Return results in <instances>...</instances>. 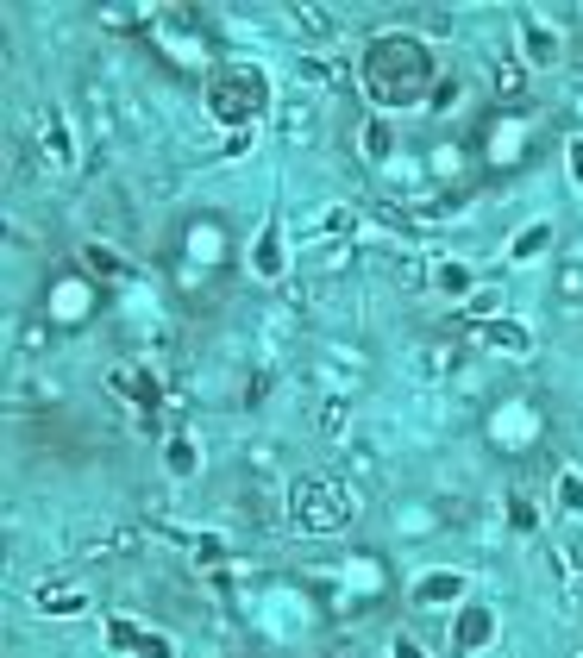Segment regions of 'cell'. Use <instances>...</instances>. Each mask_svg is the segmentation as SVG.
<instances>
[{
  "instance_id": "1",
  "label": "cell",
  "mask_w": 583,
  "mask_h": 658,
  "mask_svg": "<svg viewBox=\"0 0 583 658\" xmlns=\"http://www.w3.org/2000/svg\"><path fill=\"white\" fill-rule=\"evenodd\" d=\"M439 76V63L427 51V38L414 32H377L358 57V82L370 94V107H414L427 101V88Z\"/></svg>"
},
{
  "instance_id": "2",
  "label": "cell",
  "mask_w": 583,
  "mask_h": 658,
  "mask_svg": "<svg viewBox=\"0 0 583 658\" xmlns=\"http://www.w3.org/2000/svg\"><path fill=\"white\" fill-rule=\"evenodd\" d=\"M270 107V76L258 63H245V57H226L214 76H207V113H214L220 126L232 132H245L258 113Z\"/></svg>"
},
{
  "instance_id": "3",
  "label": "cell",
  "mask_w": 583,
  "mask_h": 658,
  "mask_svg": "<svg viewBox=\"0 0 583 658\" xmlns=\"http://www.w3.org/2000/svg\"><path fill=\"white\" fill-rule=\"evenodd\" d=\"M289 521L301 533H345L358 521V496L339 477H301L289 496Z\"/></svg>"
},
{
  "instance_id": "4",
  "label": "cell",
  "mask_w": 583,
  "mask_h": 658,
  "mask_svg": "<svg viewBox=\"0 0 583 658\" xmlns=\"http://www.w3.org/2000/svg\"><path fill=\"white\" fill-rule=\"evenodd\" d=\"M458 333H464V320H452L446 333H433V339L414 345V376H421V383H439V376H452V370H458V358H464Z\"/></svg>"
},
{
  "instance_id": "5",
  "label": "cell",
  "mask_w": 583,
  "mask_h": 658,
  "mask_svg": "<svg viewBox=\"0 0 583 658\" xmlns=\"http://www.w3.org/2000/svg\"><path fill=\"white\" fill-rule=\"evenodd\" d=\"M82 113H88V126H95V163H101L107 138L120 132V101H113V88H107L101 76H88V82H82Z\"/></svg>"
},
{
  "instance_id": "6",
  "label": "cell",
  "mask_w": 583,
  "mask_h": 658,
  "mask_svg": "<svg viewBox=\"0 0 583 658\" xmlns=\"http://www.w3.org/2000/svg\"><path fill=\"white\" fill-rule=\"evenodd\" d=\"M239 521H245L251 533H276V527L289 521L283 502H276V483H258V477H251V483L239 489Z\"/></svg>"
},
{
  "instance_id": "7",
  "label": "cell",
  "mask_w": 583,
  "mask_h": 658,
  "mask_svg": "<svg viewBox=\"0 0 583 658\" xmlns=\"http://www.w3.org/2000/svg\"><path fill=\"white\" fill-rule=\"evenodd\" d=\"M113 383V395H132L138 402V420H145V433H157V408H163V383L151 370H113L107 376Z\"/></svg>"
},
{
  "instance_id": "8",
  "label": "cell",
  "mask_w": 583,
  "mask_h": 658,
  "mask_svg": "<svg viewBox=\"0 0 583 658\" xmlns=\"http://www.w3.org/2000/svg\"><path fill=\"white\" fill-rule=\"evenodd\" d=\"M521 44H527V63H540V69H552L558 57H565V32H558L552 19H540V13H521Z\"/></svg>"
},
{
  "instance_id": "9",
  "label": "cell",
  "mask_w": 583,
  "mask_h": 658,
  "mask_svg": "<svg viewBox=\"0 0 583 658\" xmlns=\"http://www.w3.org/2000/svg\"><path fill=\"white\" fill-rule=\"evenodd\" d=\"M38 138H44V157L76 170V132H69V113L63 107H38Z\"/></svg>"
},
{
  "instance_id": "10",
  "label": "cell",
  "mask_w": 583,
  "mask_h": 658,
  "mask_svg": "<svg viewBox=\"0 0 583 658\" xmlns=\"http://www.w3.org/2000/svg\"><path fill=\"white\" fill-rule=\"evenodd\" d=\"M32 602H38V615L63 621V615H82V608H88V590H76V583H38Z\"/></svg>"
},
{
  "instance_id": "11",
  "label": "cell",
  "mask_w": 583,
  "mask_h": 658,
  "mask_svg": "<svg viewBox=\"0 0 583 658\" xmlns=\"http://www.w3.org/2000/svg\"><path fill=\"white\" fill-rule=\"evenodd\" d=\"M251 270L270 276V282H276V276H289V245H283V226H276V220L264 226V239L251 245Z\"/></svg>"
},
{
  "instance_id": "12",
  "label": "cell",
  "mask_w": 583,
  "mask_h": 658,
  "mask_svg": "<svg viewBox=\"0 0 583 658\" xmlns=\"http://www.w3.org/2000/svg\"><path fill=\"white\" fill-rule=\"evenodd\" d=\"M276 120H283V138H289V145H314V126H320L314 101H301V94H295V101L276 107Z\"/></svg>"
},
{
  "instance_id": "13",
  "label": "cell",
  "mask_w": 583,
  "mask_h": 658,
  "mask_svg": "<svg viewBox=\"0 0 583 658\" xmlns=\"http://www.w3.org/2000/svg\"><path fill=\"white\" fill-rule=\"evenodd\" d=\"M163 470H170L176 483H189L195 470H201V445L189 433H170V439H163Z\"/></svg>"
},
{
  "instance_id": "14",
  "label": "cell",
  "mask_w": 583,
  "mask_h": 658,
  "mask_svg": "<svg viewBox=\"0 0 583 658\" xmlns=\"http://www.w3.org/2000/svg\"><path fill=\"white\" fill-rule=\"evenodd\" d=\"M439 602H464V577L458 571H433L414 583V608H439Z\"/></svg>"
},
{
  "instance_id": "15",
  "label": "cell",
  "mask_w": 583,
  "mask_h": 658,
  "mask_svg": "<svg viewBox=\"0 0 583 658\" xmlns=\"http://www.w3.org/2000/svg\"><path fill=\"white\" fill-rule=\"evenodd\" d=\"M489 640H496V615H489L483 602L458 608V646H464V652H477V646H489Z\"/></svg>"
},
{
  "instance_id": "16",
  "label": "cell",
  "mask_w": 583,
  "mask_h": 658,
  "mask_svg": "<svg viewBox=\"0 0 583 658\" xmlns=\"http://www.w3.org/2000/svg\"><path fill=\"white\" fill-rule=\"evenodd\" d=\"M289 26H295V32H308V38H320V44H333V38H339V19L326 13V7H289Z\"/></svg>"
},
{
  "instance_id": "17",
  "label": "cell",
  "mask_w": 583,
  "mask_h": 658,
  "mask_svg": "<svg viewBox=\"0 0 583 658\" xmlns=\"http://www.w3.org/2000/svg\"><path fill=\"white\" fill-rule=\"evenodd\" d=\"M82 264H88V270H95V276H107V282H120V276L132 270V264H126V257H120V251H113V245H107V239H88V245H82Z\"/></svg>"
},
{
  "instance_id": "18",
  "label": "cell",
  "mask_w": 583,
  "mask_h": 658,
  "mask_svg": "<svg viewBox=\"0 0 583 658\" xmlns=\"http://www.w3.org/2000/svg\"><path fill=\"white\" fill-rule=\"evenodd\" d=\"M477 339L483 345H502V351H533V333H527V326H515V320H483Z\"/></svg>"
},
{
  "instance_id": "19",
  "label": "cell",
  "mask_w": 583,
  "mask_h": 658,
  "mask_svg": "<svg viewBox=\"0 0 583 658\" xmlns=\"http://www.w3.org/2000/svg\"><path fill=\"white\" fill-rule=\"evenodd\" d=\"M314 427H320L326 439H339L345 427H352V402H345V395H320V408H314Z\"/></svg>"
},
{
  "instance_id": "20",
  "label": "cell",
  "mask_w": 583,
  "mask_h": 658,
  "mask_svg": "<svg viewBox=\"0 0 583 658\" xmlns=\"http://www.w3.org/2000/svg\"><path fill=\"white\" fill-rule=\"evenodd\" d=\"M552 295H558V308H583V257H565V264H558Z\"/></svg>"
},
{
  "instance_id": "21",
  "label": "cell",
  "mask_w": 583,
  "mask_h": 658,
  "mask_svg": "<svg viewBox=\"0 0 583 658\" xmlns=\"http://www.w3.org/2000/svg\"><path fill=\"white\" fill-rule=\"evenodd\" d=\"M502 508H508V527H515V533H533V527H540V502H533L527 489H508Z\"/></svg>"
},
{
  "instance_id": "22",
  "label": "cell",
  "mask_w": 583,
  "mask_h": 658,
  "mask_svg": "<svg viewBox=\"0 0 583 658\" xmlns=\"http://www.w3.org/2000/svg\"><path fill=\"white\" fill-rule=\"evenodd\" d=\"M301 76H308V82H326V88H345V82H352V69H345L339 57H301Z\"/></svg>"
},
{
  "instance_id": "23",
  "label": "cell",
  "mask_w": 583,
  "mask_h": 658,
  "mask_svg": "<svg viewBox=\"0 0 583 658\" xmlns=\"http://www.w3.org/2000/svg\"><path fill=\"white\" fill-rule=\"evenodd\" d=\"M245 464H251V477H258V483H270V470L283 464V445H270V439H251V445H245Z\"/></svg>"
},
{
  "instance_id": "24",
  "label": "cell",
  "mask_w": 583,
  "mask_h": 658,
  "mask_svg": "<svg viewBox=\"0 0 583 658\" xmlns=\"http://www.w3.org/2000/svg\"><path fill=\"white\" fill-rule=\"evenodd\" d=\"M502 314V289H471V301H464V326H483Z\"/></svg>"
},
{
  "instance_id": "25",
  "label": "cell",
  "mask_w": 583,
  "mask_h": 658,
  "mask_svg": "<svg viewBox=\"0 0 583 658\" xmlns=\"http://www.w3.org/2000/svg\"><path fill=\"white\" fill-rule=\"evenodd\" d=\"M558 514L583 521V477H577V470H558Z\"/></svg>"
},
{
  "instance_id": "26",
  "label": "cell",
  "mask_w": 583,
  "mask_h": 658,
  "mask_svg": "<svg viewBox=\"0 0 583 658\" xmlns=\"http://www.w3.org/2000/svg\"><path fill=\"white\" fill-rule=\"evenodd\" d=\"M358 138H364V157H370V163H383V157L395 151V132H389L383 120H364V132H358Z\"/></svg>"
},
{
  "instance_id": "27",
  "label": "cell",
  "mask_w": 583,
  "mask_h": 658,
  "mask_svg": "<svg viewBox=\"0 0 583 658\" xmlns=\"http://www.w3.org/2000/svg\"><path fill=\"white\" fill-rule=\"evenodd\" d=\"M195 564H201V571H220V564H226V539L220 533H195Z\"/></svg>"
},
{
  "instance_id": "28",
  "label": "cell",
  "mask_w": 583,
  "mask_h": 658,
  "mask_svg": "<svg viewBox=\"0 0 583 658\" xmlns=\"http://www.w3.org/2000/svg\"><path fill=\"white\" fill-rule=\"evenodd\" d=\"M546 239H552V226H527L515 245H508V257H515V264H527L533 251H546Z\"/></svg>"
},
{
  "instance_id": "29",
  "label": "cell",
  "mask_w": 583,
  "mask_h": 658,
  "mask_svg": "<svg viewBox=\"0 0 583 658\" xmlns=\"http://www.w3.org/2000/svg\"><path fill=\"white\" fill-rule=\"evenodd\" d=\"M138 658H176V646L163 640V633H138V646H132Z\"/></svg>"
},
{
  "instance_id": "30",
  "label": "cell",
  "mask_w": 583,
  "mask_h": 658,
  "mask_svg": "<svg viewBox=\"0 0 583 658\" xmlns=\"http://www.w3.org/2000/svg\"><path fill=\"white\" fill-rule=\"evenodd\" d=\"M521 82H527V76H521V63H515V57H502V63H496V94H515Z\"/></svg>"
},
{
  "instance_id": "31",
  "label": "cell",
  "mask_w": 583,
  "mask_h": 658,
  "mask_svg": "<svg viewBox=\"0 0 583 658\" xmlns=\"http://www.w3.org/2000/svg\"><path fill=\"white\" fill-rule=\"evenodd\" d=\"M345 470H352V477H377V458H370L364 445H352V452H345Z\"/></svg>"
},
{
  "instance_id": "32",
  "label": "cell",
  "mask_w": 583,
  "mask_h": 658,
  "mask_svg": "<svg viewBox=\"0 0 583 658\" xmlns=\"http://www.w3.org/2000/svg\"><path fill=\"white\" fill-rule=\"evenodd\" d=\"M389 658H427V652H421L414 633H395V640H389Z\"/></svg>"
},
{
  "instance_id": "33",
  "label": "cell",
  "mask_w": 583,
  "mask_h": 658,
  "mask_svg": "<svg viewBox=\"0 0 583 658\" xmlns=\"http://www.w3.org/2000/svg\"><path fill=\"white\" fill-rule=\"evenodd\" d=\"M421 32H433V38H446V32H458V19H452V13H427V19H421Z\"/></svg>"
},
{
  "instance_id": "34",
  "label": "cell",
  "mask_w": 583,
  "mask_h": 658,
  "mask_svg": "<svg viewBox=\"0 0 583 658\" xmlns=\"http://www.w3.org/2000/svg\"><path fill=\"white\" fill-rule=\"evenodd\" d=\"M464 282H471V270H464V264H446V270H439V289H452V295H458Z\"/></svg>"
},
{
  "instance_id": "35",
  "label": "cell",
  "mask_w": 583,
  "mask_h": 658,
  "mask_svg": "<svg viewBox=\"0 0 583 658\" xmlns=\"http://www.w3.org/2000/svg\"><path fill=\"white\" fill-rule=\"evenodd\" d=\"M452 101H458V82H439V94H433V113H452Z\"/></svg>"
},
{
  "instance_id": "36",
  "label": "cell",
  "mask_w": 583,
  "mask_h": 658,
  "mask_svg": "<svg viewBox=\"0 0 583 658\" xmlns=\"http://www.w3.org/2000/svg\"><path fill=\"white\" fill-rule=\"evenodd\" d=\"M565 163H571V176L583 182V138H571V145H565Z\"/></svg>"
},
{
  "instance_id": "37",
  "label": "cell",
  "mask_w": 583,
  "mask_h": 658,
  "mask_svg": "<svg viewBox=\"0 0 583 658\" xmlns=\"http://www.w3.org/2000/svg\"><path fill=\"white\" fill-rule=\"evenodd\" d=\"M239 151H251V126H245V132H232V138H226V151H220V157H239Z\"/></svg>"
},
{
  "instance_id": "38",
  "label": "cell",
  "mask_w": 583,
  "mask_h": 658,
  "mask_svg": "<svg viewBox=\"0 0 583 658\" xmlns=\"http://www.w3.org/2000/svg\"><path fill=\"white\" fill-rule=\"evenodd\" d=\"M44 339H51L44 326H26V333H19V345H26V351H44Z\"/></svg>"
}]
</instances>
